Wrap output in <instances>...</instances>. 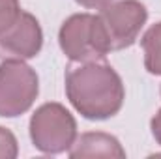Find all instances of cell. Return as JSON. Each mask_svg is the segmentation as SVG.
<instances>
[{"mask_svg": "<svg viewBox=\"0 0 161 159\" xmlns=\"http://www.w3.org/2000/svg\"><path fill=\"white\" fill-rule=\"evenodd\" d=\"M66 92L71 105L88 120L114 116L124 103L120 75L107 64L86 62L66 75Z\"/></svg>", "mask_w": 161, "mask_h": 159, "instance_id": "6da1fadb", "label": "cell"}, {"mask_svg": "<svg viewBox=\"0 0 161 159\" xmlns=\"http://www.w3.org/2000/svg\"><path fill=\"white\" fill-rule=\"evenodd\" d=\"M99 9L97 23L109 52L131 47L148 19V11L139 0L109 2Z\"/></svg>", "mask_w": 161, "mask_h": 159, "instance_id": "7a4b0ae2", "label": "cell"}, {"mask_svg": "<svg viewBox=\"0 0 161 159\" xmlns=\"http://www.w3.org/2000/svg\"><path fill=\"white\" fill-rule=\"evenodd\" d=\"M77 137V123L60 103H45L30 118V139L43 154H60L71 148Z\"/></svg>", "mask_w": 161, "mask_h": 159, "instance_id": "3957f363", "label": "cell"}, {"mask_svg": "<svg viewBox=\"0 0 161 159\" xmlns=\"http://www.w3.org/2000/svg\"><path fill=\"white\" fill-rule=\"evenodd\" d=\"M38 92V75L23 60L8 58L0 64V116L13 118L26 112Z\"/></svg>", "mask_w": 161, "mask_h": 159, "instance_id": "277c9868", "label": "cell"}, {"mask_svg": "<svg viewBox=\"0 0 161 159\" xmlns=\"http://www.w3.org/2000/svg\"><path fill=\"white\" fill-rule=\"evenodd\" d=\"M58 40L66 56L73 62H97L109 54L99 30L97 15H71L64 21Z\"/></svg>", "mask_w": 161, "mask_h": 159, "instance_id": "5b68a950", "label": "cell"}, {"mask_svg": "<svg viewBox=\"0 0 161 159\" xmlns=\"http://www.w3.org/2000/svg\"><path fill=\"white\" fill-rule=\"evenodd\" d=\"M43 32L38 19L26 11H21L17 21L0 34V51L17 60L34 58L41 51Z\"/></svg>", "mask_w": 161, "mask_h": 159, "instance_id": "8992f818", "label": "cell"}, {"mask_svg": "<svg viewBox=\"0 0 161 159\" xmlns=\"http://www.w3.org/2000/svg\"><path fill=\"white\" fill-rule=\"evenodd\" d=\"M69 156L79 157H125V152L113 135L107 133H84L71 144Z\"/></svg>", "mask_w": 161, "mask_h": 159, "instance_id": "52a82bcc", "label": "cell"}, {"mask_svg": "<svg viewBox=\"0 0 161 159\" xmlns=\"http://www.w3.org/2000/svg\"><path fill=\"white\" fill-rule=\"evenodd\" d=\"M144 49V66L150 73L161 75V23L154 25L141 41Z\"/></svg>", "mask_w": 161, "mask_h": 159, "instance_id": "ba28073f", "label": "cell"}, {"mask_svg": "<svg viewBox=\"0 0 161 159\" xmlns=\"http://www.w3.org/2000/svg\"><path fill=\"white\" fill-rule=\"evenodd\" d=\"M21 15L19 0H0V34L6 32Z\"/></svg>", "mask_w": 161, "mask_h": 159, "instance_id": "9c48e42d", "label": "cell"}, {"mask_svg": "<svg viewBox=\"0 0 161 159\" xmlns=\"http://www.w3.org/2000/svg\"><path fill=\"white\" fill-rule=\"evenodd\" d=\"M17 157V139L6 127H0V159Z\"/></svg>", "mask_w": 161, "mask_h": 159, "instance_id": "30bf717a", "label": "cell"}, {"mask_svg": "<svg viewBox=\"0 0 161 159\" xmlns=\"http://www.w3.org/2000/svg\"><path fill=\"white\" fill-rule=\"evenodd\" d=\"M152 133H154V139L161 144V109L159 112L152 118Z\"/></svg>", "mask_w": 161, "mask_h": 159, "instance_id": "8fae6325", "label": "cell"}, {"mask_svg": "<svg viewBox=\"0 0 161 159\" xmlns=\"http://www.w3.org/2000/svg\"><path fill=\"white\" fill-rule=\"evenodd\" d=\"M80 6H84V8H96V9H99V8H103L105 4H109L111 0H77Z\"/></svg>", "mask_w": 161, "mask_h": 159, "instance_id": "7c38bea8", "label": "cell"}]
</instances>
